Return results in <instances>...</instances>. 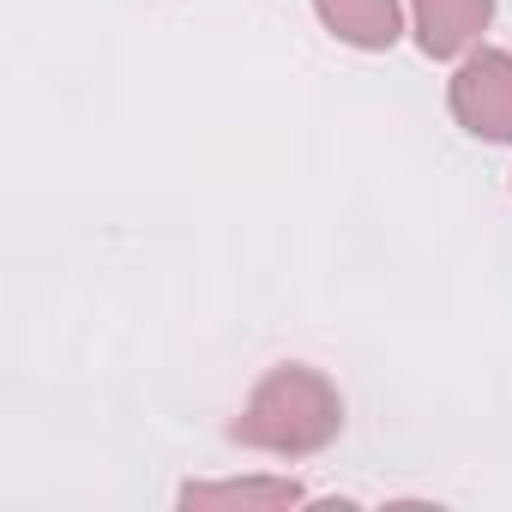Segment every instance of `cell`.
<instances>
[{"mask_svg": "<svg viewBox=\"0 0 512 512\" xmlns=\"http://www.w3.org/2000/svg\"><path fill=\"white\" fill-rule=\"evenodd\" d=\"M410 19H416V43L428 61H452L464 55L488 19H494V0H410Z\"/></svg>", "mask_w": 512, "mask_h": 512, "instance_id": "3957f363", "label": "cell"}, {"mask_svg": "<svg viewBox=\"0 0 512 512\" xmlns=\"http://www.w3.org/2000/svg\"><path fill=\"white\" fill-rule=\"evenodd\" d=\"M302 482L290 476H247V482H187L181 488V506L187 512H284V506H302Z\"/></svg>", "mask_w": 512, "mask_h": 512, "instance_id": "277c9868", "label": "cell"}, {"mask_svg": "<svg viewBox=\"0 0 512 512\" xmlns=\"http://www.w3.org/2000/svg\"><path fill=\"white\" fill-rule=\"evenodd\" d=\"M452 115L464 133L488 145H512V55L506 49H476L452 73Z\"/></svg>", "mask_w": 512, "mask_h": 512, "instance_id": "7a4b0ae2", "label": "cell"}, {"mask_svg": "<svg viewBox=\"0 0 512 512\" xmlns=\"http://www.w3.org/2000/svg\"><path fill=\"white\" fill-rule=\"evenodd\" d=\"M314 13L350 49H392L404 37V7L398 0H314Z\"/></svg>", "mask_w": 512, "mask_h": 512, "instance_id": "5b68a950", "label": "cell"}, {"mask_svg": "<svg viewBox=\"0 0 512 512\" xmlns=\"http://www.w3.org/2000/svg\"><path fill=\"white\" fill-rule=\"evenodd\" d=\"M344 428V398L320 368H272L260 386H253L247 410L235 416V440L253 452H278V458H308L320 446H332Z\"/></svg>", "mask_w": 512, "mask_h": 512, "instance_id": "6da1fadb", "label": "cell"}]
</instances>
